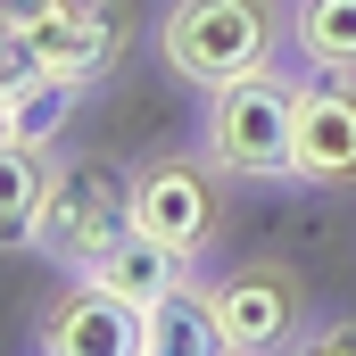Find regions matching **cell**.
<instances>
[{
    "instance_id": "obj_10",
    "label": "cell",
    "mask_w": 356,
    "mask_h": 356,
    "mask_svg": "<svg viewBox=\"0 0 356 356\" xmlns=\"http://www.w3.org/2000/svg\"><path fill=\"white\" fill-rule=\"evenodd\" d=\"M224 348V323H216V290H191L175 282L149 315H141V356H216Z\"/></svg>"
},
{
    "instance_id": "obj_7",
    "label": "cell",
    "mask_w": 356,
    "mask_h": 356,
    "mask_svg": "<svg viewBox=\"0 0 356 356\" xmlns=\"http://www.w3.org/2000/svg\"><path fill=\"white\" fill-rule=\"evenodd\" d=\"M216 323H224V348L266 356L298 340V282L282 266H241L216 282Z\"/></svg>"
},
{
    "instance_id": "obj_2",
    "label": "cell",
    "mask_w": 356,
    "mask_h": 356,
    "mask_svg": "<svg viewBox=\"0 0 356 356\" xmlns=\"http://www.w3.org/2000/svg\"><path fill=\"white\" fill-rule=\"evenodd\" d=\"M273 33H282L273 0H175V8L158 17L166 67H175L182 83H199V91L273 67Z\"/></svg>"
},
{
    "instance_id": "obj_12",
    "label": "cell",
    "mask_w": 356,
    "mask_h": 356,
    "mask_svg": "<svg viewBox=\"0 0 356 356\" xmlns=\"http://www.w3.org/2000/svg\"><path fill=\"white\" fill-rule=\"evenodd\" d=\"M290 42L307 50V67L356 75V0H298L290 8Z\"/></svg>"
},
{
    "instance_id": "obj_9",
    "label": "cell",
    "mask_w": 356,
    "mask_h": 356,
    "mask_svg": "<svg viewBox=\"0 0 356 356\" xmlns=\"http://www.w3.org/2000/svg\"><path fill=\"white\" fill-rule=\"evenodd\" d=\"M91 282H108L116 298H133V307L149 315V307H158L175 282H191V257H182V249H166L158 232H141V224H133V232H124V241H116V249L91 266Z\"/></svg>"
},
{
    "instance_id": "obj_13",
    "label": "cell",
    "mask_w": 356,
    "mask_h": 356,
    "mask_svg": "<svg viewBox=\"0 0 356 356\" xmlns=\"http://www.w3.org/2000/svg\"><path fill=\"white\" fill-rule=\"evenodd\" d=\"M42 191H50V158H42V149H25V141H0V249L33 241Z\"/></svg>"
},
{
    "instance_id": "obj_11",
    "label": "cell",
    "mask_w": 356,
    "mask_h": 356,
    "mask_svg": "<svg viewBox=\"0 0 356 356\" xmlns=\"http://www.w3.org/2000/svg\"><path fill=\"white\" fill-rule=\"evenodd\" d=\"M75 75H50V67H33L17 91H0V124H8V141H25V149H50L58 133H67V116H75Z\"/></svg>"
},
{
    "instance_id": "obj_16",
    "label": "cell",
    "mask_w": 356,
    "mask_h": 356,
    "mask_svg": "<svg viewBox=\"0 0 356 356\" xmlns=\"http://www.w3.org/2000/svg\"><path fill=\"white\" fill-rule=\"evenodd\" d=\"M0 141H8V124H0Z\"/></svg>"
},
{
    "instance_id": "obj_4",
    "label": "cell",
    "mask_w": 356,
    "mask_h": 356,
    "mask_svg": "<svg viewBox=\"0 0 356 356\" xmlns=\"http://www.w3.org/2000/svg\"><path fill=\"white\" fill-rule=\"evenodd\" d=\"M133 207H141V232L199 257L216 232V158H149L133 175Z\"/></svg>"
},
{
    "instance_id": "obj_14",
    "label": "cell",
    "mask_w": 356,
    "mask_h": 356,
    "mask_svg": "<svg viewBox=\"0 0 356 356\" xmlns=\"http://www.w3.org/2000/svg\"><path fill=\"white\" fill-rule=\"evenodd\" d=\"M307 348H315V356H356V323H323V332H307Z\"/></svg>"
},
{
    "instance_id": "obj_6",
    "label": "cell",
    "mask_w": 356,
    "mask_h": 356,
    "mask_svg": "<svg viewBox=\"0 0 356 356\" xmlns=\"http://www.w3.org/2000/svg\"><path fill=\"white\" fill-rule=\"evenodd\" d=\"M124 33H133L124 0H58L50 17L25 25L33 58H42L50 75H75V83H99V75L124 58Z\"/></svg>"
},
{
    "instance_id": "obj_1",
    "label": "cell",
    "mask_w": 356,
    "mask_h": 356,
    "mask_svg": "<svg viewBox=\"0 0 356 356\" xmlns=\"http://www.w3.org/2000/svg\"><path fill=\"white\" fill-rule=\"evenodd\" d=\"M133 224H141V207H133V166H116V158H75V166H50V191H42V216H33V241H25V249H42L50 266L91 273Z\"/></svg>"
},
{
    "instance_id": "obj_15",
    "label": "cell",
    "mask_w": 356,
    "mask_h": 356,
    "mask_svg": "<svg viewBox=\"0 0 356 356\" xmlns=\"http://www.w3.org/2000/svg\"><path fill=\"white\" fill-rule=\"evenodd\" d=\"M50 8H58V0H0V17H8V25H33V17H50Z\"/></svg>"
},
{
    "instance_id": "obj_5",
    "label": "cell",
    "mask_w": 356,
    "mask_h": 356,
    "mask_svg": "<svg viewBox=\"0 0 356 356\" xmlns=\"http://www.w3.org/2000/svg\"><path fill=\"white\" fill-rule=\"evenodd\" d=\"M298 133H290V175L298 182H356V75H323L298 83Z\"/></svg>"
},
{
    "instance_id": "obj_8",
    "label": "cell",
    "mask_w": 356,
    "mask_h": 356,
    "mask_svg": "<svg viewBox=\"0 0 356 356\" xmlns=\"http://www.w3.org/2000/svg\"><path fill=\"white\" fill-rule=\"evenodd\" d=\"M42 348H50V356H141V307L83 273V282L50 307Z\"/></svg>"
},
{
    "instance_id": "obj_3",
    "label": "cell",
    "mask_w": 356,
    "mask_h": 356,
    "mask_svg": "<svg viewBox=\"0 0 356 356\" xmlns=\"http://www.w3.org/2000/svg\"><path fill=\"white\" fill-rule=\"evenodd\" d=\"M298 83H282L273 67L241 75V83L207 91V158L232 182H282L290 175V133H298Z\"/></svg>"
}]
</instances>
